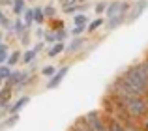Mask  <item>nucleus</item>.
<instances>
[{
  "mask_svg": "<svg viewBox=\"0 0 148 131\" xmlns=\"http://www.w3.org/2000/svg\"><path fill=\"white\" fill-rule=\"evenodd\" d=\"M19 122V114H11L10 118H6V120L2 122V128L6 129V128H11V126H15Z\"/></svg>",
  "mask_w": 148,
  "mask_h": 131,
  "instance_id": "18",
  "label": "nucleus"
},
{
  "mask_svg": "<svg viewBox=\"0 0 148 131\" xmlns=\"http://www.w3.org/2000/svg\"><path fill=\"white\" fill-rule=\"evenodd\" d=\"M0 109H2V107H0Z\"/></svg>",
  "mask_w": 148,
  "mask_h": 131,
  "instance_id": "41",
  "label": "nucleus"
},
{
  "mask_svg": "<svg viewBox=\"0 0 148 131\" xmlns=\"http://www.w3.org/2000/svg\"><path fill=\"white\" fill-rule=\"evenodd\" d=\"M36 55H38V53L34 51V49H28V51L23 55V62H25V64H30L34 58H36Z\"/></svg>",
  "mask_w": 148,
  "mask_h": 131,
  "instance_id": "22",
  "label": "nucleus"
},
{
  "mask_svg": "<svg viewBox=\"0 0 148 131\" xmlns=\"http://www.w3.org/2000/svg\"><path fill=\"white\" fill-rule=\"evenodd\" d=\"M64 51H66V45H64V41H62V43L58 41V43H54L53 47H51L49 51H47V56H51V58H54V56H58L60 53H64Z\"/></svg>",
  "mask_w": 148,
  "mask_h": 131,
  "instance_id": "13",
  "label": "nucleus"
},
{
  "mask_svg": "<svg viewBox=\"0 0 148 131\" xmlns=\"http://www.w3.org/2000/svg\"><path fill=\"white\" fill-rule=\"evenodd\" d=\"M26 25H25V21H21V19L17 17V21H13V32L17 34V36H23V34L26 32Z\"/></svg>",
  "mask_w": 148,
  "mask_h": 131,
  "instance_id": "15",
  "label": "nucleus"
},
{
  "mask_svg": "<svg viewBox=\"0 0 148 131\" xmlns=\"http://www.w3.org/2000/svg\"><path fill=\"white\" fill-rule=\"evenodd\" d=\"M84 2H86V0H77V4H84Z\"/></svg>",
  "mask_w": 148,
  "mask_h": 131,
  "instance_id": "39",
  "label": "nucleus"
},
{
  "mask_svg": "<svg viewBox=\"0 0 148 131\" xmlns=\"http://www.w3.org/2000/svg\"><path fill=\"white\" fill-rule=\"evenodd\" d=\"M66 38H68V30H58V32H56V41H60V43H62Z\"/></svg>",
  "mask_w": 148,
  "mask_h": 131,
  "instance_id": "29",
  "label": "nucleus"
},
{
  "mask_svg": "<svg viewBox=\"0 0 148 131\" xmlns=\"http://www.w3.org/2000/svg\"><path fill=\"white\" fill-rule=\"evenodd\" d=\"M43 41H45V43H49V45L58 43V41H56V32H54V30H49V32H45Z\"/></svg>",
  "mask_w": 148,
  "mask_h": 131,
  "instance_id": "19",
  "label": "nucleus"
},
{
  "mask_svg": "<svg viewBox=\"0 0 148 131\" xmlns=\"http://www.w3.org/2000/svg\"><path fill=\"white\" fill-rule=\"evenodd\" d=\"M68 71H69V68H68V66H64L62 69H58V71H56V73H54V75L49 79V83L45 84V86H47V90H54V88H56L58 84H60L62 81H64V77L68 75Z\"/></svg>",
  "mask_w": 148,
  "mask_h": 131,
  "instance_id": "5",
  "label": "nucleus"
},
{
  "mask_svg": "<svg viewBox=\"0 0 148 131\" xmlns=\"http://www.w3.org/2000/svg\"><path fill=\"white\" fill-rule=\"evenodd\" d=\"M11 73H13V69H11L10 66H0V79L2 81H8Z\"/></svg>",
  "mask_w": 148,
  "mask_h": 131,
  "instance_id": "21",
  "label": "nucleus"
},
{
  "mask_svg": "<svg viewBox=\"0 0 148 131\" xmlns=\"http://www.w3.org/2000/svg\"><path fill=\"white\" fill-rule=\"evenodd\" d=\"M26 11V8H25V0H13V13L17 15H21V13H25Z\"/></svg>",
  "mask_w": 148,
  "mask_h": 131,
  "instance_id": "17",
  "label": "nucleus"
},
{
  "mask_svg": "<svg viewBox=\"0 0 148 131\" xmlns=\"http://www.w3.org/2000/svg\"><path fill=\"white\" fill-rule=\"evenodd\" d=\"M28 101H30V98L28 96H23V98H19L17 101L11 105V109H10V114H19L21 113V109H25L26 105H28Z\"/></svg>",
  "mask_w": 148,
  "mask_h": 131,
  "instance_id": "9",
  "label": "nucleus"
},
{
  "mask_svg": "<svg viewBox=\"0 0 148 131\" xmlns=\"http://www.w3.org/2000/svg\"><path fill=\"white\" fill-rule=\"evenodd\" d=\"M68 131H92V128L88 126L86 118L83 116V118H79V120H77V122H75V124H73Z\"/></svg>",
  "mask_w": 148,
  "mask_h": 131,
  "instance_id": "11",
  "label": "nucleus"
},
{
  "mask_svg": "<svg viewBox=\"0 0 148 131\" xmlns=\"http://www.w3.org/2000/svg\"><path fill=\"white\" fill-rule=\"evenodd\" d=\"M43 21H45L43 8H34V23L36 25H43Z\"/></svg>",
  "mask_w": 148,
  "mask_h": 131,
  "instance_id": "16",
  "label": "nucleus"
},
{
  "mask_svg": "<svg viewBox=\"0 0 148 131\" xmlns=\"http://www.w3.org/2000/svg\"><path fill=\"white\" fill-rule=\"evenodd\" d=\"M4 19H6V15H4V11H2V10H0V23H2V21H4Z\"/></svg>",
  "mask_w": 148,
  "mask_h": 131,
  "instance_id": "37",
  "label": "nucleus"
},
{
  "mask_svg": "<svg viewBox=\"0 0 148 131\" xmlns=\"http://www.w3.org/2000/svg\"><path fill=\"white\" fill-rule=\"evenodd\" d=\"M139 66H141V69L145 71V75H146V79H148V56H146L145 60H141V62H139Z\"/></svg>",
  "mask_w": 148,
  "mask_h": 131,
  "instance_id": "30",
  "label": "nucleus"
},
{
  "mask_svg": "<svg viewBox=\"0 0 148 131\" xmlns=\"http://www.w3.org/2000/svg\"><path fill=\"white\" fill-rule=\"evenodd\" d=\"M36 36H38V38H45V32H43V30L40 28V30H38V32H36Z\"/></svg>",
  "mask_w": 148,
  "mask_h": 131,
  "instance_id": "35",
  "label": "nucleus"
},
{
  "mask_svg": "<svg viewBox=\"0 0 148 131\" xmlns=\"http://www.w3.org/2000/svg\"><path fill=\"white\" fill-rule=\"evenodd\" d=\"M83 45H84V38H77V40H73L71 41V45L68 47V53H77V51H81L83 49Z\"/></svg>",
  "mask_w": 148,
  "mask_h": 131,
  "instance_id": "14",
  "label": "nucleus"
},
{
  "mask_svg": "<svg viewBox=\"0 0 148 131\" xmlns=\"http://www.w3.org/2000/svg\"><path fill=\"white\" fill-rule=\"evenodd\" d=\"M111 96V94H109ZM114 98V96H112ZM122 107L126 109L127 116L135 122H141L145 116H148V98H141V96H127V98H116Z\"/></svg>",
  "mask_w": 148,
  "mask_h": 131,
  "instance_id": "2",
  "label": "nucleus"
},
{
  "mask_svg": "<svg viewBox=\"0 0 148 131\" xmlns=\"http://www.w3.org/2000/svg\"><path fill=\"white\" fill-rule=\"evenodd\" d=\"M126 13H120V15H116V17H112V19H107V32H112V30H116L120 25H124L126 23Z\"/></svg>",
  "mask_w": 148,
  "mask_h": 131,
  "instance_id": "7",
  "label": "nucleus"
},
{
  "mask_svg": "<svg viewBox=\"0 0 148 131\" xmlns=\"http://www.w3.org/2000/svg\"><path fill=\"white\" fill-rule=\"evenodd\" d=\"M32 23H34V10H26L25 11V25H26V28H30Z\"/></svg>",
  "mask_w": 148,
  "mask_h": 131,
  "instance_id": "25",
  "label": "nucleus"
},
{
  "mask_svg": "<svg viewBox=\"0 0 148 131\" xmlns=\"http://www.w3.org/2000/svg\"><path fill=\"white\" fill-rule=\"evenodd\" d=\"M53 30H54V32H58V30H64V23H62V21H54V23H53Z\"/></svg>",
  "mask_w": 148,
  "mask_h": 131,
  "instance_id": "33",
  "label": "nucleus"
},
{
  "mask_svg": "<svg viewBox=\"0 0 148 131\" xmlns=\"http://www.w3.org/2000/svg\"><path fill=\"white\" fill-rule=\"evenodd\" d=\"M84 28H86V26H73V30H71V34H73V36H81V34H83L84 32Z\"/></svg>",
  "mask_w": 148,
  "mask_h": 131,
  "instance_id": "31",
  "label": "nucleus"
},
{
  "mask_svg": "<svg viewBox=\"0 0 148 131\" xmlns=\"http://www.w3.org/2000/svg\"><path fill=\"white\" fill-rule=\"evenodd\" d=\"M54 73H56V69H54V68H53V66H45V68H43V69H41V75H45V77H49V79H51V77H53V75H54Z\"/></svg>",
  "mask_w": 148,
  "mask_h": 131,
  "instance_id": "27",
  "label": "nucleus"
},
{
  "mask_svg": "<svg viewBox=\"0 0 148 131\" xmlns=\"http://www.w3.org/2000/svg\"><path fill=\"white\" fill-rule=\"evenodd\" d=\"M107 6H109L107 2H98L96 8H94V11H96V13H103V11H107Z\"/></svg>",
  "mask_w": 148,
  "mask_h": 131,
  "instance_id": "28",
  "label": "nucleus"
},
{
  "mask_svg": "<svg viewBox=\"0 0 148 131\" xmlns=\"http://www.w3.org/2000/svg\"><path fill=\"white\" fill-rule=\"evenodd\" d=\"M21 41H23V43H28V41H30V36H28V30H26V32H25V34H23V36H21Z\"/></svg>",
  "mask_w": 148,
  "mask_h": 131,
  "instance_id": "34",
  "label": "nucleus"
},
{
  "mask_svg": "<svg viewBox=\"0 0 148 131\" xmlns=\"http://www.w3.org/2000/svg\"><path fill=\"white\" fill-rule=\"evenodd\" d=\"M2 40H4V34H2V32H0V43H2Z\"/></svg>",
  "mask_w": 148,
  "mask_h": 131,
  "instance_id": "38",
  "label": "nucleus"
},
{
  "mask_svg": "<svg viewBox=\"0 0 148 131\" xmlns=\"http://www.w3.org/2000/svg\"><path fill=\"white\" fill-rule=\"evenodd\" d=\"M0 4H2V6H10L11 0H0Z\"/></svg>",
  "mask_w": 148,
  "mask_h": 131,
  "instance_id": "36",
  "label": "nucleus"
},
{
  "mask_svg": "<svg viewBox=\"0 0 148 131\" xmlns=\"http://www.w3.org/2000/svg\"><path fill=\"white\" fill-rule=\"evenodd\" d=\"M101 25H103V19H101V17H98V19H94V21H92L90 25L86 26V28H88V32H96V30H98Z\"/></svg>",
  "mask_w": 148,
  "mask_h": 131,
  "instance_id": "23",
  "label": "nucleus"
},
{
  "mask_svg": "<svg viewBox=\"0 0 148 131\" xmlns=\"http://www.w3.org/2000/svg\"><path fill=\"white\" fill-rule=\"evenodd\" d=\"M120 79L124 81V84H126V86L130 88L135 96L148 98V79H146L145 71L141 69V66H139V64L130 66V68L120 75Z\"/></svg>",
  "mask_w": 148,
  "mask_h": 131,
  "instance_id": "1",
  "label": "nucleus"
},
{
  "mask_svg": "<svg viewBox=\"0 0 148 131\" xmlns=\"http://www.w3.org/2000/svg\"><path fill=\"white\" fill-rule=\"evenodd\" d=\"M148 10V0H137V2L131 6V10H130V15H127V19H126V23L130 25V23H135L139 17H141L143 13Z\"/></svg>",
  "mask_w": 148,
  "mask_h": 131,
  "instance_id": "4",
  "label": "nucleus"
},
{
  "mask_svg": "<svg viewBox=\"0 0 148 131\" xmlns=\"http://www.w3.org/2000/svg\"><path fill=\"white\" fill-rule=\"evenodd\" d=\"M107 19H112V17H116V15H120L122 13V2L120 0H114V2H111L107 6Z\"/></svg>",
  "mask_w": 148,
  "mask_h": 131,
  "instance_id": "8",
  "label": "nucleus"
},
{
  "mask_svg": "<svg viewBox=\"0 0 148 131\" xmlns=\"http://www.w3.org/2000/svg\"><path fill=\"white\" fill-rule=\"evenodd\" d=\"M23 77H25V73H21V71H13V73L10 75V79L6 81V84H4V86H10V88L19 86V84H21V81H23Z\"/></svg>",
  "mask_w": 148,
  "mask_h": 131,
  "instance_id": "10",
  "label": "nucleus"
},
{
  "mask_svg": "<svg viewBox=\"0 0 148 131\" xmlns=\"http://www.w3.org/2000/svg\"><path fill=\"white\" fill-rule=\"evenodd\" d=\"M60 4H62V8H69V6H75L77 4V0H60Z\"/></svg>",
  "mask_w": 148,
  "mask_h": 131,
  "instance_id": "32",
  "label": "nucleus"
},
{
  "mask_svg": "<svg viewBox=\"0 0 148 131\" xmlns=\"http://www.w3.org/2000/svg\"><path fill=\"white\" fill-rule=\"evenodd\" d=\"M103 116H105V124H107L109 131H126L122 120H118L116 116H111V114H103Z\"/></svg>",
  "mask_w": 148,
  "mask_h": 131,
  "instance_id": "6",
  "label": "nucleus"
},
{
  "mask_svg": "<svg viewBox=\"0 0 148 131\" xmlns=\"http://www.w3.org/2000/svg\"><path fill=\"white\" fill-rule=\"evenodd\" d=\"M11 96H13V88H10V86H2V90H0V107L6 105V103L11 99Z\"/></svg>",
  "mask_w": 148,
  "mask_h": 131,
  "instance_id": "12",
  "label": "nucleus"
},
{
  "mask_svg": "<svg viewBox=\"0 0 148 131\" xmlns=\"http://www.w3.org/2000/svg\"><path fill=\"white\" fill-rule=\"evenodd\" d=\"M21 58H23V56H21V53H19V51L11 53V55H10V58H8V66H10V68H11V66H15V64H17Z\"/></svg>",
  "mask_w": 148,
  "mask_h": 131,
  "instance_id": "24",
  "label": "nucleus"
},
{
  "mask_svg": "<svg viewBox=\"0 0 148 131\" xmlns=\"http://www.w3.org/2000/svg\"><path fill=\"white\" fill-rule=\"evenodd\" d=\"M88 126L92 128V131H109L107 124H105V116L99 113V111H90L88 114H84Z\"/></svg>",
  "mask_w": 148,
  "mask_h": 131,
  "instance_id": "3",
  "label": "nucleus"
},
{
  "mask_svg": "<svg viewBox=\"0 0 148 131\" xmlns=\"http://www.w3.org/2000/svg\"><path fill=\"white\" fill-rule=\"evenodd\" d=\"M0 90H2V79H0Z\"/></svg>",
  "mask_w": 148,
  "mask_h": 131,
  "instance_id": "40",
  "label": "nucleus"
},
{
  "mask_svg": "<svg viewBox=\"0 0 148 131\" xmlns=\"http://www.w3.org/2000/svg\"><path fill=\"white\" fill-rule=\"evenodd\" d=\"M73 23H75V26H86L88 25V17L84 13H79V15H75Z\"/></svg>",
  "mask_w": 148,
  "mask_h": 131,
  "instance_id": "20",
  "label": "nucleus"
},
{
  "mask_svg": "<svg viewBox=\"0 0 148 131\" xmlns=\"http://www.w3.org/2000/svg\"><path fill=\"white\" fill-rule=\"evenodd\" d=\"M43 13H45V17H47V19H53L54 15H56V10H54V6H45L43 8Z\"/></svg>",
  "mask_w": 148,
  "mask_h": 131,
  "instance_id": "26",
  "label": "nucleus"
}]
</instances>
